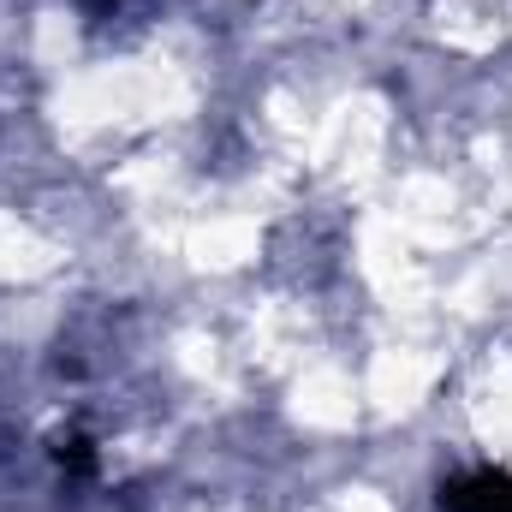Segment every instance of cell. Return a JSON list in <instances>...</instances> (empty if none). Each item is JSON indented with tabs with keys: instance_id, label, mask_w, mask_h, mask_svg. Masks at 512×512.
<instances>
[{
	"instance_id": "obj_1",
	"label": "cell",
	"mask_w": 512,
	"mask_h": 512,
	"mask_svg": "<svg viewBox=\"0 0 512 512\" xmlns=\"http://www.w3.org/2000/svg\"><path fill=\"white\" fill-rule=\"evenodd\" d=\"M441 512H512V471L471 465L441 483Z\"/></svg>"
},
{
	"instance_id": "obj_2",
	"label": "cell",
	"mask_w": 512,
	"mask_h": 512,
	"mask_svg": "<svg viewBox=\"0 0 512 512\" xmlns=\"http://www.w3.org/2000/svg\"><path fill=\"white\" fill-rule=\"evenodd\" d=\"M54 465L72 471V477H90V471H96V453H90L84 435H54Z\"/></svg>"
},
{
	"instance_id": "obj_3",
	"label": "cell",
	"mask_w": 512,
	"mask_h": 512,
	"mask_svg": "<svg viewBox=\"0 0 512 512\" xmlns=\"http://www.w3.org/2000/svg\"><path fill=\"white\" fill-rule=\"evenodd\" d=\"M78 6H84V18H96V24H102V18H114V6H120V0H78Z\"/></svg>"
}]
</instances>
